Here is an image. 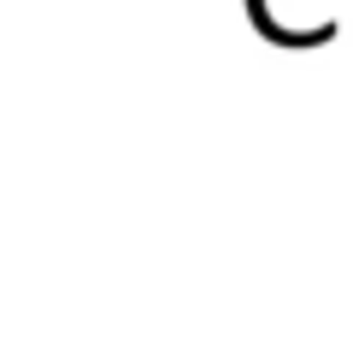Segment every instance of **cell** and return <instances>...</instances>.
I'll return each mask as SVG.
<instances>
[{"label": "cell", "instance_id": "6da1fadb", "mask_svg": "<svg viewBox=\"0 0 353 347\" xmlns=\"http://www.w3.org/2000/svg\"><path fill=\"white\" fill-rule=\"evenodd\" d=\"M248 18L259 24L265 41H277V48H324L330 36H336V24H318V30H283L277 18L265 12V0H248Z\"/></svg>", "mask_w": 353, "mask_h": 347}]
</instances>
